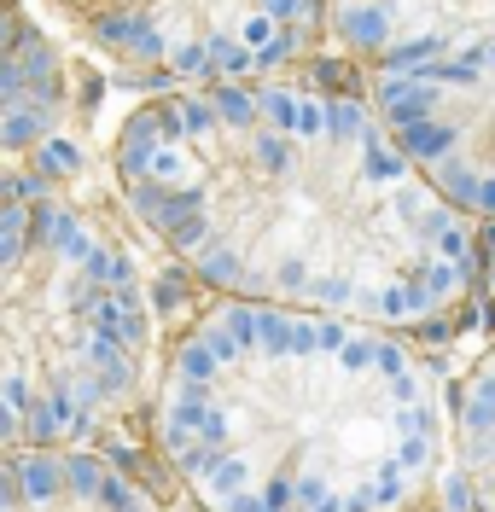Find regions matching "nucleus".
I'll use <instances>...</instances> for the list:
<instances>
[{
	"label": "nucleus",
	"mask_w": 495,
	"mask_h": 512,
	"mask_svg": "<svg viewBox=\"0 0 495 512\" xmlns=\"http://www.w3.org/2000/svg\"><path fill=\"white\" fill-rule=\"evenodd\" d=\"M47 12L152 94L292 70L327 47V0H47Z\"/></svg>",
	"instance_id": "39448f33"
},
{
	"label": "nucleus",
	"mask_w": 495,
	"mask_h": 512,
	"mask_svg": "<svg viewBox=\"0 0 495 512\" xmlns=\"http://www.w3.org/2000/svg\"><path fill=\"white\" fill-rule=\"evenodd\" d=\"M327 47L402 152L495 227V0H327Z\"/></svg>",
	"instance_id": "20e7f679"
},
{
	"label": "nucleus",
	"mask_w": 495,
	"mask_h": 512,
	"mask_svg": "<svg viewBox=\"0 0 495 512\" xmlns=\"http://www.w3.org/2000/svg\"><path fill=\"white\" fill-rule=\"evenodd\" d=\"M134 222L65 187H6L0 431L6 448L99 443L146 408L164 332Z\"/></svg>",
	"instance_id": "7ed1b4c3"
},
{
	"label": "nucleus",
	"mask_w": 495,
	"mask_h": 512,
	"mask_svg": "<svg viewBox=\"0 0 495 512\" xmlns=\"http://www.w3.org/2000/svg\"><path fill=\"white\" fill-rule=\"evenodd\" d=\"M105 169L134 233L210 297L443 332L484 291V222L315 59L146 94Z\"/></svg>",
	"instance_id": "f257e3e1"
},
{
	"label": "nucleus",
	"mask_w": 495,
	"mask_h": 512,
	"mask_svg": "<svg viewBox=\"0 0 495 512\" xmlns=\"http://www.w3.org/2000/svg\"><path fill=\"white\" fill-rule=\"evenodd\" d=\"M449 478L461 512H495V344L466 367L449 402Z\"/></svg>",
	"instance_id": "6e6552de"
},
{
	"label": "nucleus",
	"mask_w": 495,
	"mask_h": 512,
	"mask_svg": "<svg viewBox=\"0 0 495 512\" xmlns=\"http://www.w3.org/2000/svg\"><path fill=\"white\" fill-rule=\"evenodd\" d=\"M146 437L187 512H420L449 472L420 332L251 297L164 338Z\"/></svg>",
	"instance_id": "f03ea898"
},
{
	"label": "nucleus",
	"mask_w": 495,
	"mask_h": 512,
	"mask_svg": "<svg viewBox=\"0 0 495 512\" xmlns=\"http://www.w3.org/2000/svg\"><path fill=\"white\" fill-rule=\"evenodd\" d=\"M70 64L65 53L12 6V64H6V187H65L82 163L70 128Z\"/></svg>",
	"instance_id": "423d86ee"
},
{
	"label": "nucleus",
	"mask_w": 495,
	"mask_h": 512,
	"mask_svg": "<svg viewBox=\"0 0 495 512\" xmlns=\"http://www.w3.org/2000/svg\"><path fill=\"white\" fill-rule=\"evenodd\" d=\"M175 489H158L99 443L6 448L0 512H181Z\"/></svg>",
	"instance_id": "0eeeda50"
}]
</instances>
